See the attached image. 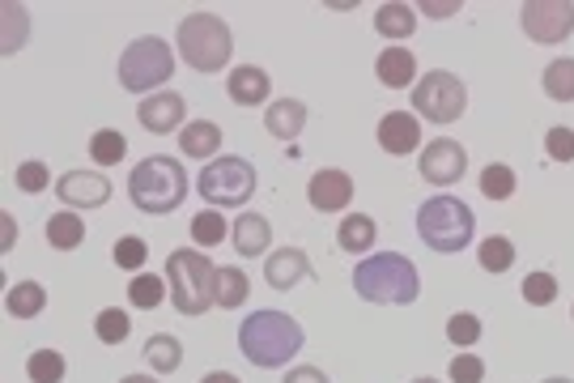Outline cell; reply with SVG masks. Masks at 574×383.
Segmentation results:
<instances>
[{
  "instance_id": "6da1fadb",
  "label": "cell",
  "mask_w": 574,
  "mask_h": 383,
  "mask_svg": "<svg viewBox=\"0 0 574 383\" xmlns=\"http://www.w3.org/2000/svg\"><path fill=\"white\" fill-rule=\"evenodd\" d=\"M239 350L252 366H286L302 350V324L286 311H255L239 328Z\"/></svg>"
},
{
  "instance_id": "7a4b0ae2",
  "label": "cell",
  "mask_w": 574,
  "mask_h": 383,
  "mask_svg": "<svg viewBox=\"0 0 574 383\" xmlns=\"http://www.w3.org/2000/svg\"><path fill=\"white\" fill-rule=\"evenodd\" d=\"M353 289L366 298V303H379V307H405L421 294L417 282V264L400 252H375L371 260H362L353 269Z\"/></svg>"
},
{
  "instance_id": "3957f363",
  "label": "cell",
  "mask_w": 574,
  "mask_h": 383,
  "mask_svg": "<svg viewBox=\"0 0 574 383\" xmlns=\"http://www.w3.org/2000/svg\"><path fill=\"white\" fill-rule=\"evenodd\" d=\"M166 282L179 316H205L209 307H218V264L200 248H179L166 255Z\"/></svg>"
},
{
  "instance_id": "277c9868",
  "label": "cell",
  "mask_w": 574,
  "mask_h": 383,
  "mask_svg": "<svg viewBox=\"0 0 574 383\" xmlns=\"http://www.w3.org/2000/svg\"><path fill=\"white\" fill-rule=\"evenodd\" d=\"M128 196L141 214L162 218V214H175L188 196V171L179 158H145L132 166V179H128Z\"/></svg>"
},
{
  "instance_id": "5b68a950",
  "label": "cell",
  "mask_w": 574,
  "mask_h": 383,
  "mask_svg": "<svg viewBox=\"0 0 574 383\" xmlns=\"http://www.w3.org/2000/svg\"><path fill=\"white\" fill-rule=\"evenodd\" d=\"M473 230H477V218H473V209L460 196H434V200H426L417 209V234H421V243L443 255L464 252L473 243Z\"/></svg>"
},
{
  "instance_id": "8992f818",
  "label": "cell",
  "mask_w": 574,
  "mask_h": 383,
  "mask_svg": "<svg viewBox=\"0 0 574 383\" xmlns=\"http://www.w3.org/2000/svg\"><path fill=\"white\" fill-rule=\"evenodd\" d=\"M179 56L196 68V73H222L230 64V26H225L218 13H191L179 22Z\"/></svg>"
},
{
  "instance_id": "52a82bcc",
  "label": "cell",
  "mask_w": 574,
  "mask_h": 383,
  "mask_svg": "<svg viewBox=\"0 0 574 383\" xmlns=\"http://www.w3.org/2000/svg\"><path fill=\"white\" fill-rule=\"evenodd\" d=\"M175 73V52L170 43L158 34H145L136 43H128L120 56V86L128 95H154L158 86H166V77Z\"/></svg>"
},
{
  "instance_id": "ba28073f",
  "label": "cell",
  "mask_w": 574,
  "mask_h": 383,
  "mask_svg": "<svg viewBox=\"0 0 574 383\" xmlns=\"http://www.w3.org/2000/svg\"><path fill=\"white\" fill-rule=\"evenodd\" d=\"M200 196L218 209H230V205H247L255 196V166L247 158H213L200 179H196Z\"/></svg>"
},
{
  "instance_id": "9c48e42d",
  "label": "cell",
  "mask_w": 574,
  "mask_h": 383,
  "mask_svg": "<svg viewBox=\"0 0 574 383\" xmlns=\"http://www.w3.org/2000/svg\"><path fill=\"white\" fill-rule=\"evenodd\" d=\"M464 107H468V86L446 68L426 73L413 86V111H421L430 124H455Z\"/></svg>"
},
{
  "instance_id": "30bf717a",
  "label": "cell",
  "mask_w": 574,
  "mask_h": 383,
  "mask_svg": "<svg viewBox=\"0 0 574 383\" xmlns=\"http://www.w3.org/2000/svg\"><path fill=\"white\" fill-rule=\"evenodd\" d=\"M519 26L532 43L553 47V43H566L574 34V4L571 0H528L519 9Z\"/></svg>"
},
{
  "instance_id": "8fae6325",
  "label": "cell",
  "mask_w": 574,
  "mask_h": 383,
  "mask_svg": "<svg viewBox=\"0 0 574 383\" xmlns=\"http://www.w3.org/2000/svg\"><path fill=\"white\" fill-rule=\"evenodd\" d=\"M417 171H421V179L426 184H434V188H446V184H460L464 179V171H468V154H464V145L460 141H430L426 150H421V158H417Z\"/></svg>"
},
{
  "instance_id": "7c38bea8",
  "label": "cell",
  "mask_w": 574,
  "mask_h": 383,
  "mask_svg": "<svg viewBox=\"0 0 574 383\" xmlns=\"http://www.w3.org/2000/svg\"><path fill=\"white\" fill-rule=\"evenodd\" d=\"M56 196L64 209H98L111 200V179L102 171H68L56 179Z\"/></svg>"
},
{
  "instance_id": "4fadbf2b",
  "label": "cell",
  "mask_w": 574,
  "mask_h": 383,
  "mask_svg": "<svg viewBox=\"0 0 574 383\" xmlns=\"http://www.w3.org/2000/svg\"><path fill=\"white\" fill-rule=\"evenodd\" d=\"M307 200L319 214H341V209H350L353 200V179L345 171H336V166H323L307 184Z\"/></svg>"
},
{
  "instance_id": "5bb4252c",
  "label": "cell",
  "mask_w": 574,
  "mask_h": 383,
  "mask_svg": "<svg viewBox=\"0 0 574 383\" xmlns=\"http://www.w3.org/2000/svg\"><path fill=\"white\" fill-rule=\"evenodd\" d=\"M136 120H141V128L145 132H158V136H166V132H184V120H188V102L175 95V90H158V95H150L145 102H141V111H136Z\"/></svg>"
},
{
  "instance_id": "9a60e30c",
  "label": "cell",
  "mask_w": 574,
  "mask_h": 383,
  "mask_svg": "<svg viewBox=\"0 0 574 383\" xmlns=\"http://www.w3.org/2000/svg\"><path fill=\"white\" fill-rule=\"evenodd\" d=\"M264 277H268L273 289H294L298 282H311L316 269H311V260H307L302 248H277L264 260Z\"/></svg>"
},
{
  "instance_id": "2e32d148",
  "label": "cell",
  "mask_w": 574,
  "mask_h": 383,
  "mask_svg": "<svg viewBox=\"0 0 574 383\" xmlns=\"http://www.w3.org/2000/svg\"><path fill=\"white\" fill-rule=\"evenodd\" d=\"M379 145L391 154V158H405L421 145V124L409 111H387L379 120Z\"/></svg>"
},
{
  "instance_id": "e0dca14e",
  "label": "cell",
  "mask_w": 574,
  "mask_h": 383,
  "mask_svg": "<svg viewBox=\"0 0 574 383\" xmlns=\"http://www.w3.org/2000/svg\"><path fill=\"white\" fill-rule=\"evenodd\" d=\"M268 86H273V77L264 68H255V64H239L225 77V95L234 98L239 107H264L268 102Z\"/></svg>"
},
{
  "instance_id": "ac0fdd59",
  "label": "cell",
  "mask_w": 574,
  "mask_h": 383,
  "mask_svg": "<svg viewBox=\"0 0 574 383\" xmlns=\"http://www.w3.org/2000/svg\"><path fill=\"white\" fill-rule=\"evenodd\" d=\"M375 73H379V81L387 86V90H405V86H417V56L409 52V47L391 43V47H383V52H379Z\"/></svg>"
},
{
  "instance_id": "d6986e66",
  "label": "cell",
  "mask_w": 574,
  "mask_h": 383,
  "mask_svg": "<svg viewBox=\"0 0 574 383\" xmlns=\"http://www.w3.org/2000/svg\"><path fill=\"white\" fill-rule=\"evenodd\" d=\"M264 128H268L277 141H294V136H302V128H307V107H302L298 98H277V102H268V111H264Z\"/></svg>"
},
{
  "instance_id": "ffe728a7",
  "label": "cell",
  "mask_w": 574,
  "mask_h": 383,
  "mask_svg": "<svg viewBox=\"0 0 574 383\" xmlns=\"http://www.w3.org/2000/svg\"><path fill=\"white\" fill-rule=\"evenodd\" d=\"M268 243H273V226H268V218L243 214V218L234 222V252L239 255H264L268 252Z\"/></svg>"
},
{
  "instance_id": "44dd1931",
  "label": "cell",
  "mask_w": 574,
  "mask_h": 383,
  "mask_svg": "<svg viewBox=\"0 0 574 383\" xmlns=\"http://www.w3.org/2000/svg\"><path fill=\"white\" fill-rule=\"evenodd\" d=\"M179 150H184V158H209L222 150V128L213 124V120H200V124H188L179 132Z\"/></svg>"
},
{
  "instance_id": "7402d4cb",
  "label": "cell",
  "mask_w": 574,
  "mask_h": 383,
  "mask_svg": "<svg viewBox=\"0 0 574 383\" xmlns=\"http://www.w3.org/2000/svg\"><path fill=\"white\" fill-rule=\"evenodd\" d=\"M375 31H379L383 39H391V43L409 39V34L417 31V9L413 4H400V0L379 4V9H375Z\"/></svg>"
},
{
  "instance_id": "603a6c76",
  "label": "cell",
  "mask_w": 574,
  "mask_h": 383,
  "mask_svg": "<svg viewBox=\"0 0 574 383\" xmlns=\"http://www.w3.org/2000/svg\"><path fill=\"white\" fill-rule=\"evenodd\" d=\"M375 234H379V226H375L371 214H345V218H341V230H336L341 248L353 255L371 252V248H375Z\"/></svg>"
},
{
  "instance_id": "cb8c5ba5",
  "label": "cell",
  "mask_w": 574,
  "mask_h": 383,
  "mask_svg": "<svg viewBox=\"0 0 574 383\" xmlns=\"http://www.w3.org/2000/svg\"><path fill=\"white\" fill-rule=\"evenodd\" d=\"M43 307H47V289L38 286V282H18V286H9V294H4V311L13 319L43 316Z\"/></svg>"
},
{
  "instance_id": "d4e9b609",
  "label": "cell",
  "mask_w": 574,
  "mask_h": 383,
  "mask_svg": "<svg viewBox=\"0 0 574 383\" xmlns=\"http://www.w3.org/2000/svg\"><path fill=\"white\" fill-rule=\"evenodd\" d=\"M47 243L56 248V252H77L81 243H86V222L77 218V214H52L47 218Z\"/></svg>"
},
{
  "instance_id": "484cf974",
  "label": "cell",
  "mask_w": 574,
  "mask_h": 383,
  "mask_svg": "<svg viewBox=\"0 0 574 383\" xmlns=\"http://www.w3.org/2000/svg\"><path fill=\"white\" fill-rule=\"evenodd\" d=\"M247 294H252V282H247V273H243V269H234V264L218 269V307H222V311L243 307V303H247Z\"/></svg>"
},
{
  "instance_id": "4316f807",
  "label": "cell",
  "mask_w": 574,
  "mask_h": 383,
  "mask_svg": "<svg viewBox=\"0 0 574 383\" xmlns=\"http://www.w3.org/2000/svg\"><path fill=\"white\" fill-rule=\"evenodd\" d=\"M191 243L205 252V248H222L225 239H230V226H225V218L218 214V209H205V214H196L191 218Z\"/></svg>"
},
{
  "instance_id": "83f0119b",
  "label": "cell",
  "mask_w": 574,
  "mask_h": 383,
  "mask_svg": "<svg viewBox=\"0 0 574 383\" xmlns=\"http://www.w3.org/2000/svg\"><path fill=\"white\" fill-rule=\"evenodd\" d=\"M90 158H95V166H120V162L128 158L124 132H115V128H98L95 136H90Z\"/></svg>"
},
{
  "instance_id": "f1b7e54d",
  "label": "cell",
  "mask_w": 574,
  "mask_h": 383,
  "mask_svg": "<svg viewBox=\"0 0 574 383\" xmlns=\"http://www.w3.org/2000/svg\"><path fill=\"white\" fill-rule=\"evenodd\" d=\"M128 298H132L136 311H154V307H162V298H166V277H158V273H136V277L128 282Z\"/></svg>"
},
{
  "instance_id": "f546056e",
  "label": "cell",
  "mask_w": 574,
  "mask_h": 383,
  "mask_svg": "<svg viewBox=\"0 0 574 383\" xmlns=\"http://www.w3.org/2000/svg\"><path fill=\"white\" fill-rule=\"evenodd\" d=\"M544 95L553 98V102H574V61H553L549 68H544L541 77Z\"/></svg>"
},
{
  "instance_id": "4dcf8cb0",
  "label": "cell",
  "mask_w": 574,
  "mask_h": 383,
  "mask_svg": "<svg viewBox=\"0 0 574 383\" xmlns=\"http://www.w3.org/2000/svg\"><path fill=\"white\" fill-rule=\"evenodd\" d=\"M477 260L485 273H507L510 264H515V243H510L507 234H489L477 248Z\"/></svg>"
},
{
  "instance_id": "1f68e13d",
  "label": "cell",
  "mask_w": 574,
  "mask_h": 383,
  "mask_svg": "<svg viewBox=\"0 0 574 383\" xmlns=\"http://www.w3.org/2000/svg\"><path fill=\"white\" fill-rule=\"evenodd\" d=\"M145 358H150V366L158 371V375H170V371H179V362H184V350H179V341L175 337H150V346H145Z\"/></svg>"
},
{
  "instance_id": "d6a6232c",
  "label": "cell",
  "mask_w": 574,
  "mask_h": 383,
  "mask_svg": "<svg viewBox=\"0 0 574 383\" xmlns=\"http://www.w3.org/2000/svg\"><path fill=\"white\" fill-rule=\"evenodd\" d=\"M95 332H98V341H102V346H124L128 332H132V316L120 311V307H107V311H98Z\"/></svg>"
},
{
  "instance_id": "836d02e7",
  "label": "cell",
  "mask_w": 574,
  "mask_h": 383,
  "mask_svg": "<svg viewBox=\"0 0 574 383\" xmlns=\"http://www.w3.org/2000/svg\"><path fill=\"white\" fill-rule=\"evenodd\" d=\"M481 196H485V200H507V196H515V171H510L507 162H489V166L481 171Z\"/></svg>"
},
{
  "instance_id": "e575fe53",
  "label": "cell",
  "mask_w": 574,
  "mask_h": 383,
  "mask_svg": "<svg viewBox=\"0 0 574 383\" xmlns=\"http://www.w3.org/2000/svg\"><path fill=\"white\" fill-rule=\"evenodd\" d=\"M31 383H64V353L60 350H34L26 362Z\"/></svg>"
},
{
  "instance_id": "d590c367",
  "label": "cell",
  "mask_w": 574,
  "mask_h": 383,
  "mask_svg": "<svg viewBox=\"0 0 574 383\" xmlns=\"http://www.w3.org/2000/svg\"><path fill=\"white\" fill-rule=\"evenodd\" d=\"M0 18H4V56H13L26 43V34H31V18H26L22 4H4Z\"/></svg>"
},
{
  "instance_id": "8d00e7d4",
  "label": "cell",
  "mask_w": 574,
  "mask_h": 383,
  "mask_svg": "<svg viewBox=\"0 0 574 383\" xmlns=\"http://www.w3.org/2000/svg\"><path fill=\"white\" fill-rule=\"evenodd\" d=\"M446 341L460 346V350H473L481 341V319L473 311H455V316L446 319Z\"/></svg>"
},
{
  "instance_id": "74e56055",
  "label": "cell",
  "mask_w": 574,
  "mask_h": 383,
  "mask_svg": "<svg viewBox=\"0 0 574 383\" xmlns=\"http://www.w3.org/2000/svg\"><path fill=\"white\" fill-rule=\"evenodd\" d=\"M150 260V248H145V239H136V234H124L120 243H115V264L124 269V273H141V264Z\"/></svg>"
},
{
  "instance_id": "f35d334b",
  "label": "cell",
  "mask_w": 574,
  "mask_h": 383,
  "mask_svg": "<svg viewBox=\"0 0 574 383\" xmlns=\"http://www.w3.org/2000/svg\"><path fill=\"white\" fill-rule=\"evenodd\" d=\"M553 298H558V282H553L549 273H528V277H523V303L549 307Z\"/></svg>"
},
{
  "instance_id": "ab89813d",
  "label": "cell",
  "mask_w": 574,
  "mask_h": 383,
  "mask_svg": "<svg viewBox=\"0 0 574 383\" xmlns=\"http://www.w3.org/2000/svg\"><path fill=\"white\" fill-rule=\"evenodd\" d=\"M544 154L553 162H574V128L558 124L549 128V136H544Z\"/></svg>"
},
{
  "instance_id": "60d3db41",
  "label": "cell",
  "mask_w": 574,
  "mask_h": 383,
  "mask_svg": "<svg viewBox=\"0 0 574 383\" xmlns=\"http://www.w3.org/2000/svg\"><path fill=\"white\" fill-rule=\"evenodd\" d=\"M485 380V362L477 353H455L451 358V383H481Z\"/></svg>"
},
{
  "instance_id": "b9f144b4",
  "label": "cell",
  "mask_w": 574,
  "mask_h": 383,
  "mask_svg": "<svg viewBox=\"0 0 574 383\" xmlns=\"http://www.w3.org/2000/svg\"><path fill=\"white\" fill-rule=\"evenodd\" d=\"M47 184H52V175H47V166H43V162H22V166H18V188L22 192H43L47 188Z\"/></svg>"
},
{
  "instance_id": "7bdbcfd3",
  "label": "cell",
  "mask_w": 574,
  "mask_h": 383,
  "mask_svg": "<svg viewBox=\"0 0 574 383\" xmlns=\"http://www.w3.org/2000/svg\"><path fill=\"white\" fill-rule=\"evenodd\" d=\"M413 9L430 13V18H451V13H460L464 4H460V0H421V4H413Z\"/></svg>"
},
{
  "instance_id": "ee69618b",
  "label": "cell",
  "mask_w": 574,
  "mask_h": 383,
  "mask_svg": "<svg viewBox=\"0 0 574 383\" xmlns=\"http://www.w3.org/2000/svg\"><path fill=\"white\" fill-rule=\"evenodd\" d=\"M18 248V222L13 214H0V252H13Z\"/></svg>"
},
{
  "instance_id": "f6af8a7d",
  "label": "cell",
  "mask_w": 574,
  "mask_h": 383,
  "mask_svg": "<svg viewBox=\"0 0 574 383\" xmlns=\"http://www.w3.org/2000/svg\"><path fill=\"white\" fill-rule=\"evenodd\" d=\"M282 383H328V375H323L319 366H294Z\"/></svg>"
},
{
  "instance_id": "bcb514c9",
  "label": "cell",
  "mask_w": 574,
  "mask_h": 383,
  "mask_svg": "<svg viewBox=\"0 0 574 383\" xmlns=\"http://www.w3.org/2000/svg\"><path fill=\"white\" fill-rule=\"evenodd\" d=\"M200 383H243L239 375H230V371H213V375H205Z\"/></svg>"
},
{
  "instance_id": "7dc6e473",
  "label": "cell",
  "mask_w": 574,
  "mask_h": 383,
  "mask_svg": "<svg viewBox=\"0 0 574 383\" xmlns=\"http://www.w3.org/2000/svg\"><path fill=\"white\" fill-rule=\"evenodd\" d=\"M120 383H158V380H154V375H128V380Z\"/></svg>"
},
{
  "instance_id": "c3c4849f",
  "label": "cell",
  "mask_w": 574,
  "mask_h": 383,
  "mask_svg": "<svg viewBox=\"0 0 574 383\" xmlns=\"http://www.w3.org/2000/svg\"><path fill=\"white\" fill-rule=\"evenodd\" d=\"M544 383H574V380H562V375H558V380H544Z\"/></svg>"
},
{
  "instance_id": "681fc988",
  "label": "cell",
  "mask_w": 574,
  "mask_h": 383,
  "mask_svg": "<svg viewBox=\"0 0 574 383\" xmlns=\"http://www.w3.org/2000/svg\"><path fill=\"white\" fill-rule=\"evenodd\" d=\"M413 383H439V380H413Z\"/></svg>"
},
{
  "instance_id": "f907efd6",
  "label": "cell",
  "mask_w": 574,
  "mask_h": 383,
  "mask_svg": "<svg viewBox=\"0 0 574 383\" xmlns=\"http://www.w3.org/2000/svg\"><path fill=\"white\" fill-rule=\"evenodd\" d=\"M571 316H574V311H571Z\"/></svg>"
}]
</instances>
